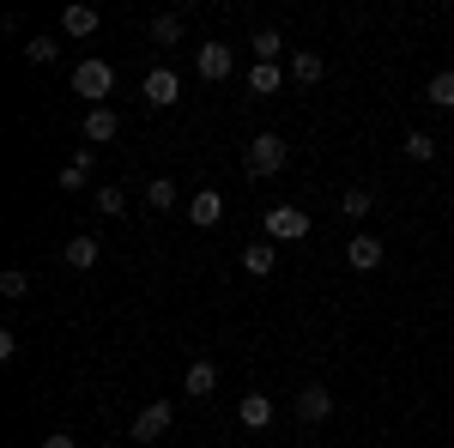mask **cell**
<instances>
[{
  "label": "cell",
  "mask_w": 454,
  "mask_h": 448,
  "mask_svg": "<svg viewBox=\"0 0 454 448\" xmlns=\"http://www.w3.org/2000/svg\"><path fill=\"white\" fill-rule=\"evenodd\" d=\"M285 158H291V145H285L279 134H254V139H248V152H243V170L248 176H279Z\"/></svg>",
  "instance_id": "obj_1"
},
{
  "label": "cell",
  "mask_w": 454,
  "mask_h": 448,
  "mask_svg": "<svg viewBox=\"0 0 454 448\" xmlns=\"http://www.w3.org/2000/svg\"><path fill=\"white\" fill-rule=\"evenodd\" d=\"M73 91L91 109H104V98L115 91V67H109V61H79V67H73Z\"/></svg>",
  "instance_id": "obj_2"
},
{
  "label": "cell",
  "mask_w": 454,
  "mask_h": 448,
  "mask_svg": "<svg viewBox=\"0 0 454 448\" xmlns=\"http://www.w3.org/2000/svg\"><path fill=\"white\" fill-rule=\"evenodd\" d=\"M303 237H309L303 207H267V242H303Z\"/></svg>",
  "instance_id": "obj_3"
},
{
  "label": "cell",
  "mask_w": 454,
  "mask_h": 448,
  "mask_svg": "<svg viewBox=\"0 0 454 448\" xmlns=\"http://www.w3.org/2000/svg\"><path fill=\"white\" fill-rule=\"evenodd\" d=\"M231 67H237V49H231V43H200V55H194V73H200L207 85L231 79Z\"/></svg>",
  "instance_id": "obj_4"
},
{
  "label": "cell",
  "mask_w": 454,
  "mask_h": 448,
  "mask_svg": "<svg viewBox=\"0 0 454 448\" xmlns=\"http://www.w3.org/2000/svg\"><path fill=\"white\" fill-rule=\"evenodd\" d=\"M140 98H145L152 109H170L176 98H182V79H176L170 67H152V73L140 79Z\"/></svg>",
  "instance_id": "obj_5"
},
{
  "label": "cell",
  "mask_w": 454,
  "mask_h": 448,
  "mask_svg": "<svg viewBox=\"0 0 454 448\" xmlns=\"http://www.w3.org/2000/svg\"><path fill=\"white\" fill-rule=\"evenodd\" d=\"M170 418H176L170 400H152V406H140V413H134V443H158V436L170 430Z\"/></svg>",
  "instance_id": "obj_6"
},
{
  "label": "cell",
  "mask_w": 454,
  "mask_h": 448,
  "mask_svg": "<svg viewBox=\"0 0 454 448\" xmlns=\"http://www.w3.org/2000/svg\"><path fill=\"white\" fill-rule=\"evenodd\" d=\"M297 418H303V424H327V418H333V394H327L321 381L297 388Z\"/></svg>",
  "instance_id": "obj_7"
},
{
  "label": "cell",
  "mask_w": 454,
  "mask_h": 448,
  "mask_svg": "<svg viewBox=\"0 0 454 448\" xmlns=\"http://www.w3.org/2000/svg\"><path fill=\"white\" fill-rule=\"evenodd\" d=\"M182 394H188V400L218 394V364H212V358H194V364H188V376H182Z\"/></svg>",
  "instance_id": "obj_8"
},
{
  "label": "cell",
  "mask_w": 454,
  "mask_h": 448,
  "mask_svg": "<svg viewBox=\"0 0 454 448\" xmlns=\"http://www.w3.org/2000/svg\"><path fill=\"white\" fill-rule=\"evenodd\" d=\"M382 255H387V248L370 237V231H357V237L346 242V261L357 267V273H376V267H382Z\"/></svg>",
  "instance_id": "obj_9"
},
{
  "label": "cell",
  "mask_w": 454,
  "mask_h": 448,
  "mask_svg": "<svg viewBox=\"0 0 454 448\" xmlns=\"http://www.w3.org/2000/svg\"><path fill=\"white\" fill-rule=\"evenodd\" d=\"M121 134V115H115V109H85V145H109V139Z\"/></svg>",
  "instance_id": "obj_10"
},
{
  "label": "cell",
  "mask_w": 454,
  "mask_h": 448,
  "mask_svg": "<svg viewBox=\"0 0 454 448\" xmlns=\"http://www.w3.org/2000/svg\"><path fill=\"white\" fill-rule=\"evenodd\" d=\"M188 218H194L200 231H212V224L224 218V194H218V188H200V194L188 200Z\"/></svg>",
  "instance_id": "obj_11"
},
{
  "label": "cell",
  "mask_w": 454,
  "mask_h": 448,
  "mask_svg": "<svg viewBox=\"0 0 454 448\" xmlns=\"http://www.w3.org/2000/svg\"><path fill=\"white\" fill-rule=\"evenodd\" d=\"M98 25H104L98 6H67V12H61V31L67 36H98Z\"/></svg>",
  "instance_id": "obj_12"
},
{
  "label": "cell",
  "mask_w": 454,
  "mask_h": 448,
  "mask_svg": "<svg viewBox=\"0 0 454 448\" xmlns=\"http://www.w3.org/2000/svg\"><path fill=\"white\" fill-rule=\"evenodd\" d=\"M243 267L254 279H267L273 267H279V242H248V248H243Z\"/></svg>",
  "instance_id": "obj_13"
},
{
  "label": "cell",
  "mask_w": 454,
  "mask_h": 448,
  "mask_svg": "<svg viewBox=\"0 0 454 448\" xmlns=\"http://www.w3.org/2000/svg\"><path fill=\"white\" fill-rule=\"evenodd\" d=\"M98 255H104V242H98V237H73L67 248H61V261L79 267V273H85V267H98Z\"/></svg>",
  "instance_id": "obj_14"
},
{
  "label": "cell",
  "mask_w": 454,
  "mask_h": 448,
  "mask_svg": "<svg viewBox=\"0 0 454 448\" xmlns=\"http://www.w3.org/2000/svg\"><path fill=\"white\" fill-rule=\"evenodd\" d=\"M237 418H243L248 430H267V424H273V400H267V394H243Z\"/></svg>",
  "instance_id": "obj_15"
},
{
  "label": "cell",
  "mask_w": 454,
  "mask_h": 448,
  "mask_svg": "<svg viewBox=\"0 0 454 448\" xmlns=\"http://www.w3.org/2000/svg\"><path fill=\"white\" fill-rule=\"evenodd\" d=\"M321 73H327V61H321L315 49H297V55H291V79H297V85H321Z\"/></svg>",
  "instance_id": "obj_16"
},
{
  "label": "cell",
  "mask_w": 454,
  "mask_h": 448,
  "mask_svg": "<svg viewBox=\"0 0 454 448\" xmlns=\"http://www.w3.org/2000/svg\"><path fill=\"white\" fill-rule=\"evenodd\" d=\"M424 104H430V109H454V67L430 73V85H424Z\"/></svg>",
  "instance_id": "obj_17"
},
{
  "label": "cell",
  "mask_w": 454,
  "mask_h": 448,
  "mask_svg": "<svg viewBox=\"0 0 454 448\" xmlns=\"http://www.w3.org/2000/svg\"><path fill=\"white\" fill-rule=\"evenodd\" d=\"M176 200H182V188H176L170 176H152V182H145V207L152 212H170Z\"/></svg>",
  "instance_id": "obj_18"
},
{
  "label": "cell",
  "mask_w": 454,
  "mask_h": 448,
  "mask_svg": "<svg viewBox=\"0 0 454 448\" xmlns=\"http://www.w3.org/2000/svg\"><path fill=\"white\" fill-rule=\"evenodd\" d=\"M248 91H254V98H273V91H279V61H254V67H248Z\"/></svg>",
  "instance_id": "obj_19"
},
{
  "label": "cell",
  "mask_w": 454,
  "mask_h": 448,
  "mask_svg": "<svg viewBox=\"0 0 454 448\" xmlns=\"http://www.w3.org/2000/svg\"><path fill=\"white\" fill-rule=\"evenodd\" d=\"M182 25H188V12H158V19H152V43H164V49L182 43Z\"/></svg>",
  "instance_id": "obj_20"
},
{
  "label": "cell",
  "mask_w": 454,
  "mask_h": 448,
  "mask_svg": "<svg viewBox=\"0 0 454 448\" xmlns=\"http://www.w3.org/2000/svg\"><path fill=\"white\" fill-rule=\"evenodd\" d=\"M55 55H61V43H55V36H43V31H36L31 43H25V61H31V67H49Z\"/></svg>",
  "instance_id": "obj_21"
},
{
  "label": "cell",
  "mask_w": 454,
  "mask_h": 448,
  "mask_svg": "<svg viewBox=\"0 0 454 448\" xmlns=\"http://www.w3.org/2000/svg\"><path fill=\"white\" fill-rule=\"evenodd\" d=\"M85 176H91V145H79V152H73V164L61 170V188H85Z\"/></svg>",
  "instance_id": "obj_22"
},
{
  "label": "cell",
  "mask_w": 454,
  "mask_h": 448,
  "mask_svg": "<svg viewBox=\"0 0 454 448\" xmlns=\"http://www.w3.org/2000/svg\"><path fill=\"white\" fill-rule=\"evenodd\" d=\"M406 158H412V164H430V158H436V139L424 134V128H412V134H406Z\"/></svg>",
  "instance_id": "obj_23"
},
{
  "label": "cell",
  "mask_w": 454,
  "mask_h": 448,
  "mask_svg": "<svg viewBox=\"0 0 454 448\" xmlns=\"http://www.w3.org/2000/svg\"><path fill=\"white\" fill-rule=\"evenodd\" d=\"M279 31H254V43H248V55H254V61H279Z\"/></svg>",
  "instance_id": "obj_24"
},
{
  "label": "cell",
  "mask_w": 454,
  "mask_h": 448,
  "mask_svg": "<svg viewBox=\"0 0 454 448\" xmlns=\"http://www.w3.org/2000/svg\"><path fill=\"white\" fill-rule=\"evenodd\" d=\"M340 207H346V218H364V212L376 207V194H370V188H346V194H340Z\"/></svg>",
  "instance_id": "obj_25"
},
{
  "label": "cell",
  "mask_w": 454,
  "mask_h": 448,
  "mask_svg": "<svg viewBox=\"0 0 454 448\" xmlns=\"http://www.w3.org/2000/svg\"><path fill=\"white\" fill-rule=\"evenodd\" d=\"M25 291H31V279L19 273V267H6V273H0V297H25Z\"/></svg>",
  "instance_id": "obj_26"
},
{
  "label": "cell",
  "mask_w": 454,
  "mask_h": 448,
  "mask_svg": "<svg viewBox=\"0 0 454 448\" xmlns=\"http://www.w3.org/2000/svg\"><path fill=\"white\" fill-rule=\"evenodd\" d=\"M98 212H109V218L128 212V194H121V188H98Z\"/></svg>",
  "instance_id": "obj_27"
},
{
  "label": "cell",
  "mask_w": 454,
  "mask_h": 448,
  "mask_svg": "<svg viewBox=\"0 0 454 448\" xmlns=\"http://www.w3.org/2000/svg\"><path fill=\"white\" fill-rule=\"evenodd\" d=\"M36 448H79V443H73L67 430H55V436H43V443H36Z\"/></svg>",
  "instance_id": "obj_28"
}]
</instances>
